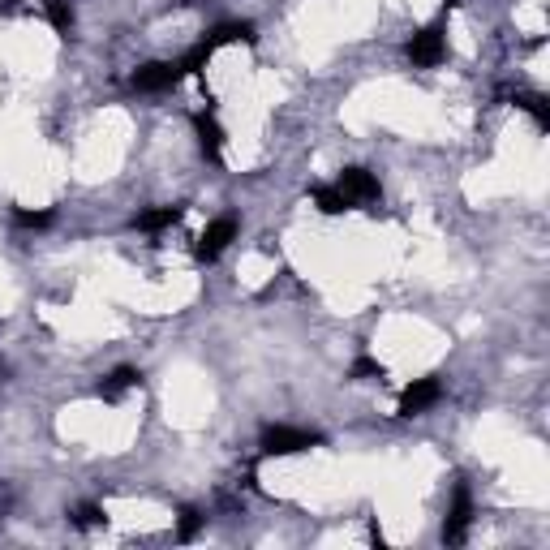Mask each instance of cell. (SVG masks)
<instances>
[{
    "instance_id": "9",
    "label": "cell",
    "mask_w": 550,
    "mask_h": 550,
    "mask_svg": "<svg viewBox=\"0 0 550 550\" xmlns=\"http://www.w3.org/2000/svg\"><path fill=\"white\" fill-rule=\"evenodd\" d=\"M254 39H258V35H254V22H241V18L220 22V26H211V31L202 35V43H207L211 52L228 48V43H254Z\"/></svg>"
},
{
    "instance_id": "3",
    "label": "cell",
    "mask_w": 550,
    "mask_h": 550,
    "mask_svg": "<svg viewBox=\"0 0 550 550\" xmlns=\"http://www.w3.org/2000/svg\"><path fill=\"white\" fill-rule=\"evenodd\" d=\"M336 190L344 194V202H349V207H370V202H379L383 198V185H379V177H374L370 168H344L336 181Z\"/></svg>"
},
{
    "instance_id": "10",
    "label": "cell",
    "mask_w": 550,
    "mask_h": 550,
    "mask_svg": "<svg viewBox=\"0 0 550 550\" xmlns=\"http://www.w3.org/2000/svg\"><path fill=\"white\" fill-rule=\"evenodd\" d=\"M138 383H142V370H134V366H117L104 383L95 387V392L104 396V400H121V396L129 392V387H138Z\"/></svg>"
},
{
    "instance_id": "15",
    "label": "cell",
    "mask_w": 550,
    "mask_h": 550,
    "mask_svg": "<svg viewBox=\"0 0 550 550\" xmlns=\"http://www.w3.org/2000/svg\"><path fill=\"white\" fill-rule=\"evenodd\" d=\"M74 529H82V533H91V529H99V525H108V512L99 508V503H82V508H74Z\"/></svg>"
},
{
    "instance_id": "4",
    "label": "cell",
    "mask_w": 550,
    "mask_h": 550,
    "mask_svg": "<svg viewBox=\"0 0 550 550\" xmlns=\"http://www.w3.org/2000/svg\"><path fill=\"white\" fill-rule=\"evenodd\" d=\"M181 78H185L181 61H147V65L134 69L129 86H134V91H142V95H164V91H172V86H177Z\"/></svg>"
},
{
    "instance_id": "16",
    "label": "cell",
    "mask_w": 550,
    "mask_h": 550,
    "mask_svg": "<svg viewBox=\"0 0 550 550\" xmlns=\"http://www.w3.org/2000/svg\"><path fill=\"white\" fill-rule=\"evenodd\" d=\"M202 520H207V516H202L198 508H181L177 529H172V538H177V542H194V538H198V529H202Z\"/></svg>"
},
{
    "instance_id": "18",
    "label": "cell",
    "mask_w": 550,
    "mask_h": 550,
    "mask_svg": "<svg viewBox=\"0 0 550 550\" xmlns=\"http://www.w3.org/2000/svg\"><path fill=\"white\" fill-rule=\"evenodd\" d=\"M349 379H387V370H383V361H374V357L361 353L349 366Z\"/></svg>"
},
{
    "instance_id": "8",
    "label": "cell",
    "mask_w": 550,
    "mask_h": 550,
    "mask_svg": "<svg viewBox=\"0 0 550 550\" xmlns=\"http://www.w3.org/2000/svg\"><path fill=\"white\" fill-rule=\"evenodd\" d=\"M194 138H198V151L207 155L211 164H220V159H224V125L215 121L211 108L194 112Z\"/></svg>"
},
{
    "instance_id": "1",
    "label": "cell",
    "mask_w": 550,
    "mask_h": 550,
    "mask_svg": "<svg viewBox=\"0 0 550 550\" xmlns=\"http://www.w3.org/2000/svg\"><path fill=\"white\" fill-rule=\"evenodd\" d=\"M323 443V434L314 430H301V426H263V456H297V452H310V447Z\"/></svg>"
},
{
    "instance_id": "13",
    "label": "cell",
    "mask_w": 550,
    "mask_h": 550,
    "mask_svg": "<svg viewBox=\"0 0 550 550\" xmlns=\"http://www.w3.org/2000/svg\"><path fill=\"white\" fill-rule=\"evenodd\" d=\"M310 202L323 215H344V211H353L349 202H344V194L336 190V185H310Z\"/></svg>"
},
{
    "instance_id": "6",
    "label": "cell",
    "mask_w": 550,
    "mask_h": 550,
    "mask_svg": "<svg viewBox=\"0 0 550 550\" xmlns=\"http://www.w3.org/2000/svg\"><path fill=\"white\" fill-rule=\"evenodd\" d=\"M469 525H473V495H469L465 482H456L452 508H447V516H443V542L447 546H460V542L469 538Z\"/></svg>"
},
{
    "instance_id": "11",
    "label": "cell",
    "mask_w": 550,
    "mask_h": 550,
    "mask_svg": "<svg viewBox=\"0 0 550 550\" xmlns=\"http://www.w3.org/2000/svg\"><path fill=\"white\" fill-rule=\"evenodd\" d=\"M181 215H185V207H155V211H142L134 220V228L138 233H164V228L181 224Z\"/></svg>"
},
{
    "instance_id": "2",
    "label": "cell",
    "mask_w": 550,
    "mask_h": 550,
    "mask_svg": "<svg viewBox=\"0 0 550 550\" xmlns=\"http://www.w3.org/2000/svg\"><path fill=\"white\" fill-rule=\"evenodd\" d=\"M404 56H409V65H417V69L443 65V56H447V26L443 22L422 26V31L404 43Z\"/></svg>"
},
{
    "instance_id": "7",
    "label": "cell",
    "mask_w": 550,
    "mask_h": 550,
    "mask_svg": "<svg viewBox=\"0 0 550 550\" xmlns=\"http://www.w3.org/2000/svg\"><path fill=\"white\" fill-rule=\"evenodd\" d=\"M237 233H241V224H237V215H220V220H211L207 228H202V237H198V263H215L228 245L237 241Z\"/></svg>"
},
{
    "instance_id": "5",
    "label": "cell",
    "mask_w": 550,
    "mask_h": 550,
    "mask_svg": "<svg viewBox=\"0 0 550 550\" xmlns=\"http://www.w3.org/2000/svg\"><path fill=\"white\" fill-rule=\"evenodd\" d=\"M439 400H443V379H439V374H426V379H413V383L400 392L396 413H400V417H422V413L434 409Z\"/></svg>"
},
{
    "instance_id": "14",
    "label": "cell",
    "mask_w": 550,
    "mask_h": 550,
    "mask_svg": "<svg viewBox=\"0 0 550 550\" xmlns=\"http://www.w3.org/2000/svg\"><path fill=\"white\" fill-rule=\"evenodd\" d=\"M512 104H516V108H525L538 129H550V104H546V95H538V91H516V95H512Z\"/></svg>"
},
{
    "instance_id": "12",
    "label": "cell",
    "mask_w": 550,
    "mask_h": 550,
    "mask_svg": "<svg viewBox=\"0 0 550 550\" xmlns=\"http://www.w3.org/2000/svg\"><path fill=\"white\" fill-rule=\"evenodd\" d=\"M43 18H48V26L61 39L74 35V5L69 0H43Z\"/></svg>"
},
{
    "instance_id": "17",
    "label": "cell",
    "mask_w": 550,
    "mask_h": 550,
    "mask_svg": "<svg viewBox=\"0 0 550 550\" xmlns=\"http://www.w3.org/2000/svg\"><path fill=\"white\" fill-rule=\"evenodd\" d=\"M52 220H56L52 211H26V207L13 211V224H18V228H31V233H39V228H52Z\"/></svg>"
}]
</instances>
